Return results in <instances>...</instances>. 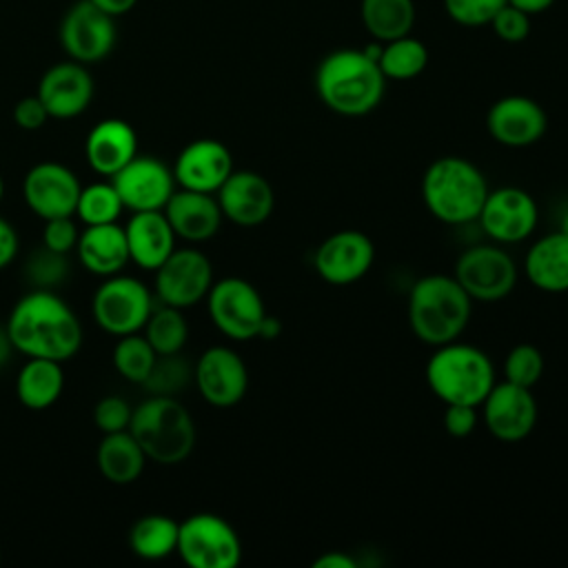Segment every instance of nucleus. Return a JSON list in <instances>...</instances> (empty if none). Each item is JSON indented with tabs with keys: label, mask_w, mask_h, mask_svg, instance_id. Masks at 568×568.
<instances>
[{
	"label": "nucleus",
	"mask_w": 568,
	"mask_h": 568,
	"mask_svg": "<svg viewBox=\"0 0 568 568\" xmlns=\"http://www.w3.org/2000/svg\"><path fill=\"white\" fill-rule=\"evenodd\" d=\"M313 568H357V561L342 550H331L313 559Z\"/></svg>",
	"instance_id": "49530a36"
},
{
	"label": "nucleus",
	"mask_w": 568,
	"mask_h": 568,
	"mask_svg": "<svg viewBox=\"0 0 568 568\" xmlns=\"http://www.w3.org/2000/svg\"><path fill=\"white\" fill-rule=\"evenodd\" d=\"M386 80H413L428 64V49L422 40L408 36L382 42L377 60Z\"/></svg>",
	"instance_id": "2f4dec72"
},
{
	"label": "nucleus",
	"mask_w": 568,
	"mask_h": 568,
	"mask_svg": "<svg viewBox=\"0 0 568 568\" xmlns=\"http://www.w3.org/2000/svg\"><path fill=\"white\" fill-rule=\"evenodd\" d=\"M544 375V355L532 344H517L504 359V377L510 384L532 388Z\"/></svg>",
	"instance_id": "e433bc0d"
},
{
	"label": "nucleus",
	"mask_w": 568,
	"mask_h": 568,
	"mask_svg": "<svg viewBox=\"0 0 568 568\" xmlns=\"http://www.w3.org/2000/svg\"><path fill=\"white\" fill-rule=\"evenodd\" d=\"M524 271L528 282L544 293L568 291V235L552 231L541 235L526 253Z\"/></svg>",
	"instance_id": "bb28decb"
},
{
	"label": "nucleus",
	"mask_w": 568,
	"mask_h": 568,
	"mask_svg": "<svg viewBox=\"0 0 568 568\" xmlns=\"http://www.w3.org/2000/svg\"><path fill=\"white\" fill-rule=\"evenodd\" d=\"M0 561H2V552H0Z\"/></svg>",
	"instance_id": "5fc2aeb1"
},
{
	"label": "nucleus",
	"mask_w": 568,
	"mask_h": 568,
	"mask_svg": "<svg viewBox=\"0 0 568 568\" xmlns=\"http://www.w3.org/2000/svg\"><path fill=\"white\" fill-rule=\"evenodd\" d=\"M124 211V204L115 191V186L109 182H93L89 186L80 189L75 215L84 226L93 224H111L118 222L120 213Z\"/></svg>",
	"instance_id": "72a5a7b5"
},
{
	"label": "nucleus",
	"mask_w": 568,
	"mask_h": 568,
	"mask_svg": "<svg viewBox=\"0 0 568 568\" xmlns=\"http://www.w3.org/2000/svg\"><path fill=\"white\" fill-rule=\"evenodd\" d=\"M2 195H4V180H2V175H0V202H2Z\"/></svg>",
	"instance_id": "864d4df0"
},
{
	"label": "nucleus",
	"mask_w": 568,
	"mask_h": 568,
	"mask_svg": "<svg viewBox=\"0 0 568 568\" xmlns=\"http://www.w3.org/2000/svg\"><path fill=\"white\" fill-rule=\"evenodd\" d=\"M193 379V368L189 359H184L180 353L158 355L146 379L142 386L149 395H166L175 397L186 388V384Z\"/></svg>",
	"instance_id": "c9c22d12"
},
{
	"label": "nucleus",
	"mask_w": 568,
	"mask_h": 568,
	"mask_svg": "<svg viewBox=\"0 0 568 568\" xmlns=\"http://www.w3.org/2000/svg\"><path fill=\"white\" fill-rule=\"evenodd\" d=\"M280 333H282V322H280L277 317H273V315L266 313V317H264V322H262V326H260L257 337H262V339H275V337H280Z\"/></svg>",
	"instance_id": "8fccbe9b"
},
{
	"label": "nucleus",
	"mask_w": 568,
	"mask_h": 568,
	"mask_svg": "<svg viewBox=\"0 0 568 568\" xmlns=\"http://www.w3.org/2000/svg\"><path fill=\"white\" fill-rule=\"evenodd\" d=\"M180 521L169 515L151 513L140 517L129 530V546L133 555L155 561L175 552Z\"/></svg>",
	"instance_id": "7c9ffc66"
},
{
	"label": "nucleus",
	"mask_w": 568,
	"mask_h": 568,
	"mask_svg": "<svg viewBox=\"0 0 568 568\" xmlns=\"http://www.w3.org/2000/svg\"><path fill=\"white\" fill-rule=\"evenodd\" d=\"M481 415L493 437L513 444L532 433L537 424V402L530 388L504 379L499 384L495 382L481 402Z\"/></svg>",
	"instance_id": "f3484780"
},
{
	"label": "nucleus",
	"mask_w": 568,
	"mask_h": 568,
	"mask_svg": "<svg viewBox=\"0 0 568 568\" xmlns=\"http://www.w3.org/2000/svg\"><path fill=\"white\" fill-rule=\"evenodd\" d=\"M4 326L13 348L27 357L67 362L82 344L80 320L51 288H33L22 295Z\"/></svg>",
	"instance_id": "f257e3e1"
},
{
	"label": "nucleus",
	"mask_w": 568,
	"mask_h": 568,
	"mask_svg": "<svg viewBox=\"0 0 568 568\" xmlns=\"http://www.w3.org/2000/svg\"><path fill=\"white\" fill-rule=\"evenodd\" d=\"M233 171L229 146L213 138L189 142L175 158L173 178L180 189L215 193Z\"/></svg>",
	"instance_id": "4be33fe9"
},
{
	"label": "nucleus",
	"mask_w": 568,
	"mask_h": 568,
	"mask_svg": "<svg viewBox=\"0 0 568 568\" xmlns=\"http://www.w3.org/2000/svg\"><path fill=\"white\" fill-rule=\"evenodd\" d=\"M36 95L49 111V118L71 120L87 111L93 100V78L87 64L67 60L49 67L38 84Z\"/></svg>",
	"instance_id": "412c9836"
},
{
	"label": "nucleus",
	"mask_w": 568,
	"mask_h": 568,
	"mask_svg": "<svg viewBox=\"0 0 568 568\" xmlns=\"http://www.w3.org/2000/svg\"><path fill=\"white\" fill-rule=\"evenodd\" d=\"M158 353L149 344V339L142 333L122 335L113 348V366L120 373V377L142 384L155 362Z\"/></svg>",
	"instance_id": "f704fd0d"
},
{
	"label": "nucleus",
	"mask_w": 568,
	"mask_h": 568,
	"mask_svg": "<svg viewBox=\"0 0 568 568\" xmlns=\"http://www.w3.org/2000/svg\"><path fill=\"white\" fill-rule=\"evenodd\" d=\"M129 260L140 268L155 271L175 248V233L164 211H135L124 224Z\"/></svg>",
	"instance_id": "393cba45"
},
{
	"label": "nucleus",
	"mask_w": 568,
	"mask_h": 568,
	"mask_svg": "<svg viewBox=\"0 0 568 568\" xmlns=\"http://www.w3.org/2000/svg\"><path fill=\"white\" fill-rule=\"evenodd\" d=\"M359 18L373 40L388 42L413 31L417 11L413 0H362Z\"/></svg>",
	"instance_id": "c756f323"
},
{
	"label": "nucleus",
	"mask_w": 568,
	"mask_h": 568,
	"mask_svg": "<svg viewBox=\"0 0 568 568\" xmlns=\"http://www.w3.org/2000/svg\"><path fill=\"white\" fill-rule=\"evenodd\" d=\"M80 189L78 175L53 160L33 164L22 180L24 202L42 220L75 215Z\"/></svg>",
	"instance_id": "2eb2a0df"
},
{
	"label": "nucleus",
	"mask_w": 568,
	"mask_h": 568,
	"mask_svg": "<svg viewBox=\"0 0 568 568\" xmlns=\"http://www.w3.org/2000/svg\"><path fill=\"white\" fill-rule=\"evenodd\" d=\"M490 27H493L495 36H497L501 42L519 44V42H524V40L528 38V33H530V16L506 2V4L495 13V18L490 20Z\"/></svg>",
	"instance_id": "a19ab883"
},
{
	"label": "nucleus",
	"mask_w": 568,
	"mask_h": 568,
	"mask_svg": "<svg viewBox=\"0 0 568 568\" xmlns=\"http://www.w3.org/2000/svg\"><path fill=\"white\" fill-rule=\"evenodd\" d=\"M18 246H20V240H18L16 229L4 217H0V268L9 266L13 262Z\"/></svg>",
	"instance_id": "a18cd8bd"
},
{
	"label": "nucleus",
	"mask_w": 568,
	"mask_h": 568,
	"mask_svg": "<svg viewBox=\"0 0 568 568\" xmlns=\"http://www.w3.org/2000/svg\"><path fill=\"white\" fill-rule=\"evenodd\" d=\"M508 4L517 7L519 11H524V13H528L532 18L537 13L548 11L555 4V0H508Z\"/></svg>",
	"instance_id": "09e8293b"
},
{
	"label": "nucleus",
	"mask_w": 568,
	"mask_h": 568,
	"mask_svg": "<svg viewBox=\"0 0 568 568\" xmlns=\"http://www.w3.org/2000/svg\"><path fill=\"white\" fill-rule=\"evenodd\" d=\"M206 308L215 328L235 342L257 337L266 317L262 295L242 277H222L213 282L206 293Z\"/></svg>",
	"instance_id": "1a4fd4ad"
},
{
	"label": "nucleus",
	"mask_w": 568,
	"mask_h": 568,
	"mask_svg": "<svg viewBox=\"0 0 568 568\" xmlns=\"http://www.w3.org/2000/svg\"><path fill=\"white\" fill-rule=\"evenodd\" d=\"M142 335L149 339L158 355L180 353L189 337V324L182 315V308L160 302V306H153Z\"/></svg>",
	"instance_id": "473e14b6"
},
{
	"label": "nucleus",
	"mask_w": 568,
	"mask_h": 568,
	"mask_svg": "<svg viewBox=\"0 0 568 568\" xmlns=\"http://www.w3.org/2000/svg\"><path fill=\"white\" fill-rule=\"evenodd\" d=\"M138 155L135 129L122 118H106L91 126L84 140V158L93 173L102 178L115 175Z\"/></svg>",
	"instance_id": "b1692460"
},
{
	"label": "nucleus",
	"mask_w": 568,
	"mask_h": 568,
	"mask_svg": "<svg viewBox=\"0 0 568 568\" xmlns=\"http://www.w3.org/2000/svg\"><path fill=\"white\" fill-rule=\"evenodd\" d=\"M453 277L473 302H499L517 284V264L497 244H475L459 255Z\"/></svg>",
	"instance_id": "9d476101"
},
{
	"label": "nucleus",
	"mask_w": 568,
	"mask_h": 568,
	"mask_svg": "<svg viewBox=\"0 0 568 568\" xmlns=\"http://www.w3.org/2000/svg\"><path fill=\"white\" fill-rule=\"evenodd\" d=\"M75 253L80 264L100 277L115 275L131 262L124 226L118 222L84 226V231H80Z\"/></svg>",
	"instance_id": "a878e982"
},
{
	"label": "nucleus",
	"mask_w": 568,
	"mask_h": 568,
	"mask_svg": "<svg viewBox=\"0 0 568 568\" xmlns=\"http://www.w3.org/2000/svg\"><path fill=\"white\" fill-rule=\"evenodd\" d=\"M375 260V246L368 235L355 229L331 233L315 251L317 275L333 286H348L362 280Z\"/></svg>",
	"instance_id": "dca6fc26"
},
{
	"label": "nucleus",
	"mask_w": 568,
	"mask_h": 568,
	"mask_svg": "<svg viewBox=\"0 0 568 568\" xmlns=\"http://www.w3.org/2000/svg\"><path fill=\"white\" fill-rule=\"evenodd\" d=\"M11 351H16V348H13V344H11V337H9V333H7V326H0V366H4V364L9 362Z\"/></svg>",
	"instance_id": "3c124183"
},
{
	"label": "nucleus",
	"mask_w": 568,
	"mask_h": 568,
	"mask_svg": "<svg viewBox=\"0 0 568 568\" xmlns=\"http://www.w3.org/2000/svg\"><path fill=\"white\" fill-rule=\"evenodd\" d=\"M58 36L69 60L93 64L104 60L115 47V18L98 9L91 0H78L62 16Z\"/></svg>",
	"instance_id": "9b49d317"
},
{
	"label": "nucleus",
	"mask_w": 568,
	"mask_h": 568,
	"mask_svg": "<svg viewBox=\"0 0 568 568\" xmlns=\"http://www.w3.org/2000/svg\"><path fill=\"white\" fill-rule=\"evenodd\" d=\"M559 231L568 235V211H566V213L561 215V220H559Z\"/></svg>",
	"instance_id": "603ef678"
},
{
	"label": "nucleus",
	"mask_w": 568,
	"mask_h": 568,
	"mask_svg": "<svg viewBox=\"0 0 568 568\" xmlns=\"http://www.w3.org/2000/svg\"><path fill=\"white\" fill-rule=\"evenodd\" d=\"M131 435L146 459L173 466L184 462L195 446V422L178 397L149 395L133 408Z\"/></svg>",
	"instance_id": "39448f33"
},
{
	"label": "nucleus",
	"mask_w": 568,
	"mask_h": 568,
	"mask_svg": "<svg viewBox=\"0 0 568 568\" xmlns=\"http://www.w3.org/2000/svg\"><path fill=\"white\" fill-rule=\"evenodd\" d=\"M426 384L444 404L479 408L495 386V368L481 348L455 339L435 346V353L426 362Z\"/></svg>",
	"instance_id": "423d86ee"
},
{
	"label": "nucleus",
	"mask_w": 568,
	"mask_h": 568,
	"mask_svg": "<svg viewBox=\"0 0 568 568\" xmlns=\"http://www.w3.org/2000/svg\"><path fill=\"white\" fill-rule=\"evenodd\" d=\"M131 404L120 395H106L93 408V422L102 435L126 430L131 424Z\"/></svg>",
	"instance_id": "ea45409f"
},
{
	"label": "nucleus",
	"mask_w": 568,
	"mask_h": 568,
	"mask_svg": "<svg viewBox=\"0 0 568 568\" xmlns=\"http://www.w3.org/2000/svg\"><path fill=\"white\" fill-rule=\"evenodd\" d=\"M486 129L495 142L508 149H524L539 142L548 129L544 106L528 95H504L490 104Z\"/></svg>",
	"instance_id": "6ab92c4d"
},
{
	"label": "nucleus",
	"mask_w": 568,
	"mask_h": 568,
	"mask_svg": "<svg viewBox=\"0 0 568 568\" xmlns=\"http://www.w3.org/2000/svg\"><path fill=\"white\" fill-rule=\"evenodd\" d=\"M200 395L217 408L235 406L248 388V371L244 359L229 346L206 348L193 368Z\"/></svg>",
	"instance_id": "a211bd4d"
},
{
	"label": "nucleus",
	"mask_w": 568,
	"mask_h": 568,
	"mask_svg": "<svg viewBox=\"0 0 568 568\" xmlns=\"http://www.w3.org/2000/svg\"><path fill=\"white\" fill-rule=\"evenodd\" d=\"M98 9H102L104 13L118 18V16H124L129 13L138 0H91Z\"/></svg>",
	"instance_id": "de8ad7c7"
},
{
	"label": "nucleus",
	"mask_w": 568,
	"mask_h": 568,
	"mask_svg": "<svg viewBox=\"0 0 568 568\" xmlns=\"http://www.w3.org/2000/svg\"><path fill=\"white\" fill-rule=\"evenodd\" d=\"M80 231L73 222V215H62V217H51L44 220V231H42V246L69 255L75 251Z\"/></svg>",
	"instance_id": "79ce46f5"
},
{
	"label": "nucleus",
	"mask_w": 568,
	"mask_h": 568,
	"mask_svg": "<svg viewBox=\"0 0 568 568\" xmlns=\"http://www.w3.org/2000/svg\"><path fill=\"white\" fill-rule=\"evenodd\" d=\"M315 91L328 111L362 118L384 100L386 78L379 64L362 49H337L317 64Z\"/></svg>",
	"instance_id": "f03ea898"
},
{
	"label": "nucleus",
	"mask_w": 568,
	"mask_h": 568,
	"mask_svg": "<svg viewBox=\"0 0 568 568\" xmlns=\"http://www.w3.org/2000/svg\"><path fill=\"white\" fill-rule=\"evenodd\" d=\"M175 552L191 568H235L242 559V541L224 517L195 513L180 521Z\"/></svg>",
	"instance_id": "0eeeda50"
},
{
	"label": "nucleus",
	"mask_w": 568,
	"mask_h": 568,
	"mask_svg": "<svg viewBox=\"0 0 568 568\" xmlns=\"http://www.w3.org/2000/svg\"><path fill=\"white\" fill-rule=\"evenodd\" d=\"M222 215L237 226H257L266 222L275 209L271 182L257 171H231L224 184L215 191Z\"/></svg>",
	"instance_id": "aec40b11"
},
{
	"label": "nucleus",
	"mask_w": 568,
	"mask_h": 568,
	"mask_svg": "<svg viewBox=\"0 0 568 568\" xmlns=\"http://www.w3.org/2000/svg\"><path fill=\"white\" fill-rule=\"evenodd\" d=\"M162 211L175 237H182L186 242L211 240L220 231L224 217L215 193H202L191 189H175Z\"/></svg>",
	"instance_id": "5701e85b"
},
{
	"label": "nucleus",
	"mask_w": 568,
	"mask_h": 568,
	"mask_svg": "<svg viewBox=\"0 0 568 568\" xmlns=\"http://www.w3.org/2000/svg\"><path fill=\"white\" fill-rule=\"evenodd\" d=\"M62 362L47 357H27L16 377V395L29 410H44L53 406L62 395Z\"/></svg>",
	"instance_id": "c85d7f7f"
},
{
	"label": "nucleus",
	"mask_w": 568,
	"mask_h": 568,
	"mask_svg": "<svg viewBox=\"0 0 568 568\" xmlns=\"http://www.w3.org/2000/svg\"><path fill=\"white\" fill-rule=\"evenodd\" d=\"M24 273H27V280L36 288H53L67 277L69 262H67L64 253H55L47 246H40L38 253H33L27 260Z\"/></svg>",
	"instance_id": "4c0bfd02"
},
{
	"label": "nucleus",
	"mask_w": 568,
	"mask_h": 568,
	"mask_svg": "<svg viewBox=\"0 0 568 568\" xmlns=\"http://www.w3.org/2000/svg\"><path fill=\"white\" fill-rule=\"evenodd\" d=\"M95 464L100 468V475L118 486L133 484L146 464V455L142 446L135 442L131 430H118L102 435L98 450H95Z\"/></svg>",
	"instance_id": "cd10ccee"
},
{
	"label": "nucleus",
	"mask_w": 568,
	"mask_h": 568,
	"mask_svg": "<svg viewBox=\"0 0 568 568\" xmlns=\"http://www.w3.org/2000/svg\"><path fill=\"white\" fill-rule=\"evenodd\" d=\"M153 306L151 291L138 277L122 273L109 275L91 302L95 324L115 337L140 333Z\"/></svg>",
	"instance_id": "6e6552de"
},
{
	"label": "nucleus",
	"mask_w": 568,
	"mask_h": 568,
	"mask_svg": "<svg viewBox=\"0 0 568 568\" xmlns=\"http://www.w3.org/2000/svg\"><path fill=\"white\" fill-rule=\"evenodd\" d=\"M49 120V111L38 95H24L13 106V122L24 131H38Z\"/></svg>",
	"instance_id": "c03bdc74"
},
{
	"label": "nucleus",
	"mask_w": 568,
	"mask_h": 568,
	"mask_svg": "<svg viewBox=\"0 0 568 568\" xmlns=\"http://www.w3.org/2000/svg\"><path fill=\"white\" fill-rule=\"evenodd\" d=\"M470 315L473 300L453 275H424L410 286L408 324L415 337L428 346L459 339Z\"/></svg>",
	"instance_id": "20e7f679"
},
{
	"label": "nucleus",
	"mask_w": 568,
	"mask_h": 568,
	"mask_svg": "<svg viewBox=\"0 0 568 568\" xmlns=\"http://www.w3.org/2000/svg\"><path fill=\"white\" fill-rule=\"evenodd\" d=\"M508 0H444L448 18L462 27H486Z\"/></svg>",
	"instance_id": "58836bf2"
},
{
	"label": "nucleus",
	"mask_w": 568,
	"mask_h": 568,
	"mask_svg": "<svg viewBox=\"0 0 568 568\" xmlns=\"http://www.w3.org/2000/svg\"><path fill=\"white\" fill-rule=\"evenodd\" d=\"M115 186L124 209L135 211H162L175 191L173 169L160 158L135 155L115 175L109 178Z\"/></svg>",
	"instance_id": "4468645a"
},
{
	"label": "nucleus",
	"mask_w": 568,
	"mask_h": 568,
	"mask_svg": "<svg viewBox=\"0 0 568 568\" xmlns=\"http://www.w3.org/2000/svg\"><path fill=\"white\" fill-rule=\"evenodd\" d=\"M442 422H444V430L450 437H468L477 426V406L446 404Z\"/></svg>",
	"instance_id": "37998d69"
},
{
	"label": "nucleus",
	"mask_w": 568,
	"mask_h": 568,
	"mask_svg": "<svg viewBox=\"0 0 568 568\" xmlns=\"http://www.w3.org/2000/svg\"><path fill=\"white\" fill-rule=\"evenodd\" d=\"M488 191L481 169L462 155L437 158L422 175L424 206L435 220L450 226L477 222Z\"/></svg>",
	"instance_id": "7ed1b4c3"
},
{
	"label": "nucleus",
	"mask_w": 568,
	"mask_h": 568,
	"mask_svg": "<svg viewBox=\"0 0 568 568\" xmlns=\"http://www.w3.org/2000/svg\"><path fill=\"white\" fill-rule=\"evenodd\" d=\"M539 220L535 197L519 186L490 189L477 215L481 231L497 244H517L532 235Z\"/></svg>",
	"instance_id": "ddd939ff"
},
{
	"label": "nucleus",
	"mask_w": 568,
	"mask_h": 568,
	"mask_svg": "<svg viewBox=\"0 0 568 568\" xmlns=\"http://www.w3.org/2000/svg\"><path fill=\"white\" fill-rule=\"evenodd\" d=\"M213 282L211 260L197 248H173L155 268L158 300L182 311L206 300Z\"/></svg>",
	"instance_id": "f8f14e48"
}]
</instances>
